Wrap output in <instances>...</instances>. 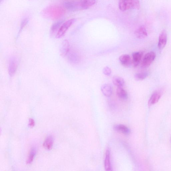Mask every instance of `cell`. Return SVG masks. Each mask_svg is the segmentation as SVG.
Segmentation results:
<instances>
[{"mask_svg": "<svg viewBox=\"0 0 171 171\" xmlns=\"http://www.w3.org/2000/svg\"><path fill=\"white\" fill-rule=\"evenodd\" d=\"M43 13L46 18L55 20L60 18L65 14V10L60 6H51L46 8Z\"/></svg>", "mask_w": 171, "mask_h": 171, "instance_id": "1", "label": "cell"}, {"mask_svg": "<svg viewBox=\"0 0 171 171\" xmlns=\"http://www.w3.org/2000/svg\"><path fill=\"white\" fill-rule=\"evenodd\" d=\"M119 7L122 11L138 10L140 4L139 0H119Z\"/></svg>", "mask_w": 171, "mask_h": 171, "instance_id": "2", "label": "cell"}, {"mask_svg": "<svg viewBox=\"0 0 171 171\" xmlns=\"http://www.w3.org/2000/svg\"><path fill=\"white\" fill-rule=\"evenodd\" d=\"M75 20V18H72L63 23L56 34V38L59 39L63 37Z\"/></svg>", "mask_w": 171, "mask_h": 171, "instance_id": "3", "label": "cell"}, {"mask_svg": "<svg viewBox=\"0 0 171 171\" xmlns=\"http://www.w3.org/2000/svg\"><path fill=\"white\" fill-rule=\"evenodd\" d=\"M18 63V59L16 57L13 56L10 58L8 66L9 74L10 77H13L16 72Z\"/></svg>", "mask_w": 171, "mask_h": 171, "instance_id": "4", "label": "cell"}, {"mask_svg": "<svg viewBox=\"0 0 171 171\" xmlns=\"http://www.w3.org/2000/svg\"><path fill=\"white\" fill-rule=\"evenodd\" d=\"M156 57V54L153 51L147 53L142 61L141 67L145 68L149 67L154 61Z\"/></svg>", "mask_w": 171, "mask_h": 171, "instance_id": "5", "label": "cell"}, {"mask_svg": "<svg viewBox=\"0 0 171 171\" xmlns=\"http://www.w3.org/2000/svg\"><path fill=\"white\" fill-rule=\"evenodd\" d=\"M167 42V35L165 31H163L159 36L158 47L161 50L165 47Z\"/></svg>", "mask_w": 171, "mask_h": 171, "instance_id": "6", "label": "cell"}, {"mask_svg": "<svg viewBox=\"0 0 171 171\" xmlns=\"http://www.w3.org/2000/svg\"><path fill=\"white\" fill-rule=\"evenodd\" d=\"M119 60L123 66L126 67H129L132 63L130 55L127 54L121 55L119 58Z\"/></svg>", "mask_w": 171, "mask_h": 171, "instance_id": "7", "label": "cell"}, {"mask_svg": "<svg viewBox=\"0 0 171 171\" xmlns=\"http://www.w3.org/2000/svg\"><path fill=\"white\" fill-rule=\"evenodd\" d=\"M101 90L103 94L105 96L109 97L112 94V87L109 83H105L101 86Z\"/></svg>", "mask_w": 171, "mask_h": 171, "instance_id": "8", "label": "cell"}, {"mask_svg": "<svg viewBox=\"0 0 171 171\" xmlns=\"http://www.w3.org/2000/svg\"><path fill=\"white\" fill-rule=\"evenodd\" d=\"M135 34L137 38L140 39H144L148 36L146 30L144 26L139 27L135 31Z\"/></svg>", "mask_w": 171, "mask_h": 171, "instance_id": "9", "label": "cell"}, {"mask_svg": "<svg viewBox=\"0 0 171 171\" xmlns=\"http://www.w3.org/2000/svg\"><path fill=\"white\" fill-rule=\"evenodd\" d=\"M162 96L161 91H157L155 92L151 96L149 101V106L156 104L160 99Z\"/></svg>", "mask_w": 171, "mask_h": 171, "instance_id": "10", "label": "cell"}, {"mask_svg": "<svg viewBox=\"0 0 171 171\" xmlns=\"http://www.w3.org/2000/svg\"><path fill=\"white\" fill-rule=\"evenodd\" d=\"M113 128L116 132L126 135L129 134L131 132L130 129L128 127L122 124L115 125Z\"/></svg>", "mask_w": 171, "mask_h": 171, "instance_id": "11", "label": "cell"}, {"mask_svg": "<svg viewBox=\"0 0 171 171\" xmlns=\"http://www.w3.org/2000/svg\"><path fill=\"white\" fill-rule=\"evenodd\" d=\"M143 54L144 53L141 51H137V52H135L132 54V62L134 67H136L140 64Z\"/></svg>", "mask_w": 171, "mask_h": 171, "instance_id": "12", "label": "cell"}, {"mask_svg": "<svg viewBox=\"0 0 171 171\" xmlns=\"http://www.w3.org/2000/svg\"><path fill=\"white\" fill-rule=\"evenodd\" d=\"M70 50V45L67 40H65L62 43L60 49V53L63 57L66 56Z\"/></svg>", "mask_w": 171, "mask_h": 171, "instance_id": "13", "label": "cell"}, {"mask_svg": "<svg viewBox=\"0 0 171 171\" xmlns=\"http://www.w3.org/2000/svg\"><path fill=\"white\" fill-rule=\"evenodd\" d=\"M116 93L118 97L122 100H126L128 98V94L123 87H118Z\"/></svg>", "mask_w": 171, "mask_h": 171, "instance_id": "14", "label": "cell"}, {"mask_svg": "<svg viewBox=\"0 0 171 171\" xmlns=\"http://www.w3.org/2000/svg\"><path fill=\"white\" fill-rule=\"evenodd\" d=\"M95 2H96V0H82L81 2H79L80 9H87L94 5Z\"/></svg>", "mask_w": 171, "mask_h": 171, "instance_id": "15", "label": "cell"}, {"mask_svg": "<svg viewBox=\"0 0 171 171\" xmlns=\"http://www.w3.org/2000/svg\"><path fill=\"white\" fill-rule=\"evenodd\" d=\"M110 151L109 149L106 150V156L104 161L105 169L107 171L112 170V166L110 162Z\"/></svg>", "mask_w": 171, "mask_h": 171, "instance_id": "16", "label": "cell"}, {"mask_svg": "<svg viewBox=\"0 0 171 171\" xmlns=\"http://www.w3.org/2000/svg\"><path fill=\"white\" fill-rule=\"evenodd\" d=\"M113 84L118 87H123L125 85V81L122 78L115 76L112 79Z\"/></svg>", "mask_w": 171, "mask_h": 171, "instance_id": "17", "label": "cell"}, {"mask_svg": "<svg viewBox=\"0 0 171 171\" xmlns=\"http://www.w3.org/2000/svg\"><path fill=\"white\" fill-rule=\"evenodd\" d=\"M53 137L51 136H49L46 139L43 143V147L47 150H51L53 148Z\"/></svg>", "mask_w": 171, "mask_h": 171, "instance_id": "18", "label": "cell"}, {"mask_svg": "<svg viewBox=\"0 0 171 171\" xmlns=\"http://www.w3.org/2000/svg\"><path fill=\"white\" fill-rule=\"evenodd\" d=\"M63 21H59L54 24L51 26L50 30V34L51 36H53L57 32V33L63 23Z\"/></svg>", "mask_w": 171, "mask_h": 171, "instance_id": "19", "label": "cell"}, {"mask_svg": "<svg viewBox=\"0 0 171 171\" xmlns=\"http://www.w3.org/2000/svg\"><path fill=\"white\" fill-rule=\"evenodd\" d=\"M149 73L148 72H144L137 73L135 74L134 75V78L137 81L144 80L148 77Z\"/></svg>", "mask_w": 171, "mask_h": 171, "instance_id": "20", "label": "cell"}, {"mask_svg": "<svg viewBox=\"0 0 171 171\" xmlns=\"http://www.w3.org/2000/svg\"><path fill=\"white\" fill-rule=\"evenodd\" d=\"M36 152V149L35 148L31 149L26 161L27 164H30L32 162H33Z\"/></svg>", "mask_w": 171, "mask_h": 171, "instance_id": "21", "label": "cell"}, {"mask_svg": "<svg viewBox=\"0 0 171 171\" xmlns=\"http://www.w3.org/2000/svg\"><path fill=\"white\" fill-rule=\"evenodd\" d=\"M103 74L104 75H107V76H109L112 73V70L109 67L106 66L103 69Z\"/></svg>", "mask_w": 171, "mask_h": 171, "instance_id": "22", "label": "cell"}, {"mask_svg": "<svg viewBox=\"0 0 171 171\" xmlns=\"http://www.w3.org/2000/svg\"><path fill=\"white\" fill-rule=\"evenodd\" d=\"M29 20L27 18H26L23 20L22 21L20 29L19 31V33H20L21 31L27 25L28 22Z\"/></svg>", "mask_w": 171, "mask_h": 171, "instance_id": "23", "label": "cell"}, {"mask_svg": "<svg viewBox=\"0 0 171 171\" xmlns=\"http://www.w3.org/2000/svg\"><path fill=\"white\" fill-rule=\"evenodd\" d=\"M29 124L30 127H33L35 125V122L33 119L30 118L29 121Z\"/></svg>", "mask_w": 171, "mask_h": 171, "instance_id": "24", "label": "cell"}, {"mask_svg": "<svg viewBox=\"0 0 171 171\" xmlns=\"http://www.w3.org/2000/svg\"><path fill=\"white\" fill-rule=\"evenodd\" d=\"M29 1H31V0H29Z\"/></svg>", "mask_w": 171, "mask_h": 171, "instance_id": "25", "label": "cell"}]
</instances>
